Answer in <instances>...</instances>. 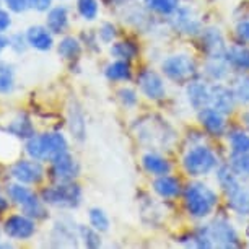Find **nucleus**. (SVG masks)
<instances>
[{
    "instance_id": "obj_46",
    "label": "nucleus",
    "mask_w": 249,
    "mask_h": 249,
    "mask_svg": "<svg viewBox=\"0 0 249 249\" xmlns=\"http://www.w3.org/2000/svg\"><path fill=\"white\" fill-rule=\"evenodd\" d=\"M8 46H10V37L3 36L2 33H0V53H2L3 49H7Z\"/></svg>"
},
{
    "instance_id": "obj_14",
    "label": "nucleus",
    "mask_w": 249,
    "mask_h": 249,
    "mask_svg": "<svg viewBox=\"0 0 249 249\" xmlns=\"http://www.w3.org/2000/svg\"><path fill=\"white\" fill-rule=\"evenodd\" d=\"M227 116L234 114L238 106L236 96L227 82H210V105Z\"/></svg>"
},
{
    "instance_id": "obj_32",
    "label": "nucleus",
    "mask_w": 249,
    "mask_h": 249,
    "mask_svg": "<svg viewBox=\"0 0 249 249\" xmlns=\"http://www.w3.org/2000/svg\"><path fill=\"white\" fill-rule=\"evenodd\" d=\"M69 124H70V132L73 134V137L77 140H83L87 135V122L83 111L75 105L73 107H70L69 111Z\"/></svg>"
},
{
    "instance_id": "obj_16",
    "label": "nucleus",
    "mask_w": 249,
    "mask_h": 249,
    "mask_svg": "<svg viewBox=\"0 0 249 249\" xmlns=\"http://www.w3.org/2000/svg\"><path fill=\"white\" fill-rule=\"evenodd\" d=\"M12 176L21 184H39L44 179V166L37 160H18L12 164Z\"/></svg>"
},
{
    "instance_id": "obj_34",
    "label": "nucleus",
    "mask_w": 249,
    "mask_h": 249,
    "mask_svg": "<svg viewBox=\"0 0 249 249\" xmlns=\"http://www.w3.org/2000/svg\"><path fill=\"white\" fill-rule=\"evenodd\" d=\"M88 220H90V225L95 230H98L100 233H105L109 230V225H111V220L107 217V213L105 212L100 207H93L88 212Z\"/></svg>"
},
{
    "instance_id": "obj_10",
    "label": "nucleus",
    "mask_w": 249,
    "mask_h": 249,
    "mask_svg": "<svg viewBox=\"0 0 249 249\" xmlns=\"http://www.w3.org/2000/svg\"><path fill=\"white\" fill-rule=\"evenodd\" d=\"M8 196L17 205L21 207L23 213L31 217L33 220L46 218V215H48L43 199H39L30 187H25L21 184H12L8 187Z\"/></svg>"
},
{
    "instance_id": "obj_5",
    "label": "nucleus",
    "mask_w": 249,
    "mask_h": 249,
    "mask_svg": "<svg viewBox=\"0 0 249 249\" xmlns=\"http://www.w3.org/2000/svg\"><path fill=\"white\" fill-rule=\"evenodd\" d=\"M25 150L33 160L51 163L59 155L69 152V142L60 132H46L28 139Z\"/></svg>"
},
{
    "instance_id": "obj_28",
    "label": "nucleus",
    "mask_w": 249,
    "mask_h": 249,
    "mask_svg": "<svg viewBox=\"0 0 249 249\" xmlns=\"http://www.w3.org/2000/svg\"><path fill=\"white\" fill-rule=\"evenodd\" d=\"M143 5L152 15L170 18L182 5V0H143Z\"/></svg>"
},
{
    "instance_id": "obj_19",
    "label": "nucleus",
    "mask_w": 249,
    "mask_h": 249,
    "mask_svg": "<svg viewBox=\"0 0 249 249\" xmlns=\"http://www.w3.org/2000/svg\"><path fill=\"white\" fill-rule=\"evenodd\" d=\"M200 73L209 82H227L231 78L233 69L227 57H207L200 67Z\"/></svg>"
},
{
    "instance_id": "obj_27",
    "label": "nucleus",
    "mask_w": 249,
    "mask_h": 249,
    "mask_svg": "<svg viewBox=\"0 0 249 249\" xmlns=\"http://www.w3.org/2000/svg\"><path fill=\"white\" fill-rule=\"evenodd\" d=\"M231 82H230V87L236 96L238 105L241 106H249V72H236L231 75Z\"/></svg>"
},
{
    "instance_id": "obj_13",
    "label": "nucleus",
    "mask_w": 249,
    "mask_h": 249,
    "mask_svg": "<svg viewBox=\"0 0 249 249\" xmlns=\"http://www.w3.org/2000/svg\"><path fill=\"white\" fill-rule=\"evenodd\" d=\"M51 179L54 182H70L80 176V163L70 152L59 155L51 161Z\"/></svg>"
},
{
    "instance_id": "obj_37",
    "label": "nucleus",
    "mask_w": 249,
    "mask_h": 249,
    "mask_svg": "<svg viewBox=\"0 0 249 249\" xmlns=\"http://www.w3.org/2000/svg\"><path fill=\"white\" fill-rule=\"evenodd\" d=\"M15 80H13V69L10 64L0 62V93L7 95L13 90L15 87Z\"/></svg>"
},
{
    "instance_id": "obj_23",
    "label": "nucleus",
    "mask_w": 249,
    "mask_h": 249,
    "mask_svg": "<svg viewBox=\"0 0 249 249\" xmlns=\"http://www.w3.org/2000/svg\"><path fill=\"white\" fill-rule=\"evenodd\" d=\"M26 39H28V44L37 51H49V49H53V46H54L53 33L49 31L48 26L35 25V26L28 28Z\"/></svg>"
},
{
    "instance_id": "obj_30",
    "label": "nucleus",
    "mask_w": 249,
    "mask_h": 249,
    "mask_svg": "<svg viewBox=\"0 0 249 249\" xmlns=\"http://www.w3.org/2000/svg\"><path fill=\"white\" fill-rule=\"evenodd\" d=\"M111 55L114 59H124V60H135L139 57V44H135L134 41H116V43H112L111 49H109Z\"/></svg>"
},
{
    "instance_id": "obj_6",
    "label": "nucleus",
    "mask_w": 249,
    "mask_h": 249,
    "mask_svg": "<svg viewBox=\"0 0 249 249\" xmlns=\"http://www.w3.org/2000/svg\"><path fill=\"white\" fill-rule=\"evenodd\" d=\"M202 228L207 234L210 248L233 249L241 246V236H239L238 228L225 215H217V217L205 220Z\"/></svg>"
},
{
    "instance_id": "obj_3",
    "label": "nucleus",
    "mask_w": 249,
    "mask_h": 249,
    "mask_svg": "<svg viewBox=\"0 0 249 249\" xmlns=\"http://www.w3.org/2000/svg\"><path fill=\"white\" fill-rule=\"evenodd\" d=\"M220 164L222 161L217 150L202 140L191 143L181 157V170L191 179H205L207 176L215 175Z\"/></svg>"
},
{
    "instance_id": "obj_2",
    "label": "nucleus",
    "mask_w": 249,
    "mask_h": 249,
    "mask_svg": "<svg viewBox=\"0 0 249 249\" xmlns=\"http://www.w3.org/2000/svg\"><path fill=\"white\" fill-rule=\"evenodd\" d=\"M215 181L225 197L228 210L234 217L249 218V186L231 170L228 163H222L215 171Z\"/></svg>"
},
{
    "instance_id": "obj_31",
    "label": "nucleus",
    "mask_w": 249,
    "mask_h": 249,
    "mask_svg": "<svg viewBox=\"0 0 249 249\" xmlns=\"http://www.w3.org/2000/svg\"><path fill=\"white\" fill-rule=\"evenodd\" d=\"M53 238L59 239V246H77V239H80L78 238V228L75 230L72 223L67 225L62 220V222L54 227Z\"/></svg>"
},
{
    "instance_id": "obj_21",
    "label": "nucleus",
    "mask_w": 249,
    "mask_h": 249,
    "mask_svg": "<svg viewBox=\"0 0 249 249\" xmlns=\"http://www.w3.org/2000/svg\"><path fill=\"white\" fill-rule=\"evenodd\" d=\"M227 57L230 67L233 69V72H249V44L236 43L228 44L227 49Z\"/></svg>"
},
{
    "instance_id": "obj_8",
    "label": "nucleus",
    "mask_w": 249,
    "mask_h": 249,
    "mask_svg": "<svg viewBox=\"0 0 249 249\" xmlns=\"http://www.w3.org/2000/svg\"><path fill=\"white\" fill-rule=\"evenodd\" d=\"M168 80L152 67H145L137 73V87L148 101H163L168 95Z\"/></svg>"
},
{
    "instance_id": "obj_17",
    "label": "nucleus",
    "mask_w": 249,
    "mask_h": 249,
    "mask_svg": "<svg viewBox=\"0 0 249 249\" xmlns=\"http://www.w3.org/2000/svg\"><path fill=\"white\" fill-rule=\"evenodd\" d=\"M184 182L179 176L168 173V175L157 176L152 181V191L157 194L161 200H176L182 196Z\"/></svg>"
},
{
    "instance_id": "obj_9",
    "label": "nucleus",
    "mask_w": 249,
    "mask_h": 249,
    "mask_svg": "<svg viewBox=\"0 0 249 249\" xmlns=\"http://www.w3.org/2000/svg\"><path fill=\"white\" fill-rule=\"evenodd\" d=\"M168 25L171 31L187 37H197L200 35L204 21L200 15L189 5H181L173 15L168 18Z\"/></svg>"
},
{
    "instance_id": "obj_39",
    "label": "nucleus",
    "mask_w": 249,
    "mask_h": 249,
    "mask_svg": "<svg viewBox=\"0 0 249 249\" xmlns=\"http://www.w3.org/2000/svg\"><path fill=\"white\" fill-rule=\"evenodd\" d=\"M116 37H117L116 25H112L109 21L101 23L100 30H98V39H100L103 44H111V43H114Z\"/></svg>"
},
{
    "instance_id": "obj_12",
    "label": "nucleus",
    "mask_w": 249,
    "mask_h": 249,
    "mask_svg": "<svg viewBox=\"0 0 249 249\" xmlns=\"http://www.w3.org/2000/svg\"><path fill=\"white\" fill-rule=\"evenodd\" d=\"M197 122H199L202 132L207 134L209 137H213V139L225 137L227 130L230 129L228 116L217 111L212 106H207L204 109L197 111Z\"/></svg>"
},
{
    "instance_id": "obj_35",
    "label": "nucleus",
    "mask_w": 249,
    "mask_h": 249,
    "mask_svg": "<svg viewBox=\"0 0 249 249\" xmlns=\"http://www.w3.org/2000/svg\"><path fill=\"white\" fill-rule=\"evenodd\" d=\"M78 15L87 21H93L100 13V0H77Z\"/></svg>"
},
{
    "instance_id": "obj_44",
    "label": "nucleus",
    "mask_w": 249,
    "mask_h": 249,
    "mask_svg": "<svg viewBox=\"0 0 249 249\" xmlns=\"http://www.w3.org/2000/svg\"><path fill=\"white\" fill-rule=\"evenodd\" d=\"M10 25H12V20H10V15H8V12L0 10V33H3L5 30H8Z\"/></svg>"
},
{
    "instance_id": "obj_25",
    "label": "nucleus",
    "mask_w": 249,
    "mask_h": 249,
    "mask_svg": "<svg viewBox=\"0 0 249 249\" xmlns=\"http://www.w3.org/2000/svg\"><path fill=\"white\" fill-rule=\"evenodd\" d=\"M228 152L233 155L249 152V130L244 127H230L225 134Z\"/></svg>"
},
{
    "instance_id": "obj_45",
    "label": "nucleus",
    "mask_w": 249,
    "mask_h": 249,
    "mask_svg": "<svg viewBox=\"0 0 249 249\" xmlns=\"http://www.w3.org/2000/svg\"><path fill=\"white\" fill-rule=\"evenodd\" d=\"M239 124H241V127L249 130V106L244 111L239 112Z\"/></svg>"
},
{
    "instance_id": "obj_15",
    "label": "nucleus",
    "mask_w": 249,
    "mask_h": 249,
    "mask_svg": "<svg viewBox=\"0 0 249 249\" xmlns=\"http://www.w3.org/2000/svg\"><path fill=\"white\" fill-rule=\"evenodd\" d=\"M187 106L196 112L210 105V82L207 78H194L184 87Z\"/></svg>"
},
{
    "instance_id": "obj_38",
    "label": "nucleus",
    "mask_w": 249,
    "mask_h": 249,
    "mask_svg": "<svg viewBox=\"0 0 249 249\" xmlns=\"http://www.w3.org/2000/svg\"><path fill=\"white\" fill-rule=\"evenodd\" d=\"M117 100L124 107L134 109L139 105V93L130 87H122L117 90Z\"/></svg>"
},
{
    "instance_id": "obj_41",
    "label": "nucleus",
    "mask_w": 249,
    "mask_h": 249,
    "mask_svg": "<svg viewBox=\"0 0 249 249\" xmlns=\"http://www.w3.org/2000/svg\"><path fill=\"white\" fill-rule=\"evenodd\" d=\"M5 3L15 13H21L30 8V0H5Z\"/></svg>"
},
{
    "instance_id": "obj_43",
    "label": "nucleus",
    "mask_w": 249,
    "mask_h": 249,
    "mask_svg": "<svg viewBox=\"0 0 249 249\" xmlns=\"http://www.w3.org/2000/svg\"><path fill=\"white\" fill-rule=\"evenodd\" d=\"M30 8L36 12H49L53 8V0H30Z\"/></svg>"
},
{
    "instance_id": "obj_11",
    "label": "nucleus",
    "mask_w": 249,
    "mask_h": 249,
    "mask_svg": "<svg viewBox=\"0 0 249 249\" xmlns=\"http://www.w3.org/2000/svg\"><path fill=\"white\" fill-rule=\"evenodd\" d=\"M202 49V54L207 57H225L228 49L227 37H225L222 28L217 25H207L202 28L200 35L197 36Z\"/></svg>"
},
{
    "instance_id": "obj_20",
    "label": "nucleus",
    "mask_w": 249,
    "mask_h": 249,
    "mask_svg": "<svg viewBox=\"0 0 249 249\" xmlns=\"http://www.w3.org/2000/svg\"><path fill=\"white\" fill-rule=\"evenodd\" d=\"M140 164H142L143 171L152 178L173 173V163L170 161V158L164 157L161 153H158V152H155V150L145 152L142 155V158H140Z\"/></svg>"
},
{
    "instance_id": "obj_26",
    "label": "nucleus",
    "mask_w": 249,
    "mask_h": 249,
    "mask_svg": "<svg viewBox=\"0 0 249 249\" xmlns=\"http://www.w3.org/2000/svg\"><path fill=\"white\" fill-rule=\"evenodd\" d=\"M5 132H8L13 137H18V139H31L33 135H36L35 132V125H33L31 119L28 117L25 112H20L17 114L13 119L10 121V124L5 127Z\"/></svg>"
},
{
    "instance_id": "obj_29",
    "label": "nucleus",
    "mask_w": 249,
    "mask_h": 249,
    "mask_svg": "<svg viewBox=\"0 0 249 249\" xmlns=\"http://www.w3.org/2000/svg\"><path fill=\"white\" fill-rule=\"evenodd\" d=\"M57 53L62 59L75 62V60L80 59V55L83 53L82 41L75 36H64L57 44Z\"/></svg>"
},
{
    "instance_id": "obj_49",
    "label": "nucleus",
    "mask_w": 249,
    "mask_h": 249,
    "mask_svg": "<svg viewBox=\"0 0 249 249\" xmlns=\"http://www.w3.org/2000/svg\"><path fill=\"white\" fill-rule=\"evenodd\" d=\"M248 246H249V231H248Z\"/></svg>"
},
{
    "instance_id": "obj_1",
    "label": "nucleus",
    "mask_w": 249,
    "mask_h": 249,
    "mask_svg": "<svg viewBox=\"0 0 249 249\" xmlns=\"http://www.w3.org/2000/svg\"><path fill=\"white\" fill-rule=\"evenodd\" d=\"M182 209L191 220L205 222L217 212L222 196L212 184L204 179H191L184 184L181 196Z\"/></svg>"
},
{
    "instance_id": "obj_22",
    "label": "nucleus",
    "mask_w": 249,
    "mask_h": 249,
    "mask_svg": "<svg viewBox=\"0 0 249 249\" xmlns=\"http://www.w3.org/2000/svg\"><path fill=\"white\" fill-rule=\"evenodd\" d=\"M70 25V15H69V7L57 5L53 7L48 12V18H46V26L49 28V31L53 35H64L69 30Z\"/></svg>"
},
{
    "instance_id": "obj_18",
    "label": "nucleus",
    "mask_w": 249,
    "mask_h": 249,
    "mask_svg": "<svg viewBox=\"0 0 249 249\" xmlns=\"http://www.w3.org/2000/svg\"><path fill=\"white\" fill-rule=\"evenodd\" d=\"M3 231L8 238L20 239V241H26L33 234L36 233V225L35 220L28 215H12L5 220L3 223Z\"/></svg>"
},
{
    "instance_id": "obj_48",
    "label": "nucleus",
    "mask_w": 249,
    "mask_h": 249,
    "mask_svg": "<svg viewBox=\"0 0 249 249\" xmlns=\"http://www.w3.org/2000/svg\"><path fill=\"white\" fill-rule=\"evenodd\" d=\"M116 3H122V2H127V0H114Z\"/></svg>"
},
{
    "instance_id": "obj_24",
    "label": "nucleus",
    "mask_w": 249,
    "mask_h": 249,
    "mask_svg": "<svg viewBox=\"0 0 249 249\" xmlns=\"http://www.w3.org/2000/svg\"><path fill=\"white\" fill-rule=\"evenodd\" d=\"M105 75L109 82H130L134 77L132 62L124 59H114L112 62L106 65Z\"/></svg>"
},
{
    "instance_id": "obj_36",
    "label": "nucleus",
    "mask_w": 249,
    "mask_h": 249,
    "mask_svg": "<svg viewBox=\"0 0 249 249\" xmlns=\"http://www.w3.org/2000/svg\"><path fill=\"white\" fill-rule=\"evenodd\" d=\"M78 238L82 239L83 246L87 248H100L101 246V236L100 231L95 230L90 225V227H85V225H78Z\"/></svg>"
},
{
    "instance_id": "obj_47",
    "label": "nucleus",
    "mask_w": 249,
    "mask_h": 249,
    "mask_svg": "<svg viewBox=\"0 0 249 249\" xmlns=\"http://www.w3.org/2000/svg\"><path fill=\"white\" fill-rule=\"evenodd\" d=\"M7 209H8V200L5 199V197L0 196V215L5 213V212H7Z\"/></svg>"
},
{
    "instance_id": "obj_33",
    "label": "nucleus",
    "mask_w": 249,
    "mask_h": 249,
    "mask_svg": "<svg viewBox=\"0 0 249 249\" xmlns=\"http://www.w3.org/2000/svg\"><path fill=\"white\" fill-rule=\"evenodd\" d=\"M231 170L236 173L243 179H249V152L246 153H228V161H227Z\"/></svg>"
},
{
    "instance_id": "obj_42",
    "label": "nucleus",
    "mask_w": 249,
    "mask_h": 249,
    "mask_svg": "<svg viewBox=\"0 0 249 249\" xmlns=\"http://www.w3.org/2000/svg\"><path fill=\"white\" fill-rule=\"evenodd\" d=\"M28 46V39L26 36H21V35H15L10 37V48H13L17 53H25Z\"/></svg>"
},
{
    "instance_id": "obj_40",
    "label": "nucleus",
    "mask_w": 249,
    "mask_h": 249,
    "mask_svg": "<svg viewBox=\"0 0 249 249\" xmlns=\"http://www.w3.org/2000/svg\"><path fill=\"white\" fill-rule=\"evenodd\" d=\"M233 35L236 43L249 44V18H241L233 28Z\"/></svg>"
},
{
    "instance_id": "obj_7",
    "label": "nucleus",
    "mask_w": 249,
    "mask_h": 249,
    "mask_svg": "<svg viewBox=\"0 0 249 249\" xmlns=\"http://www.w3.org/2000/svg\"><path fill=\"white\" fill-rule=\"evenodd\" d=\"M82 187L75 181L55 182L54 186L44 187L41 191V199L44 204L57 207V209H77L82 204Z\"/></svg>"
},
{
    "instance_id": "obj_4",
    "label": "nucleus",
    "mask_w": 249,
    "mask_h": 249,
    "mask_svg": "<svg viewBox=\"0 0 249 249\" xmlns=\"http://www.w3.org/2000/svg\"><path fill=\"white\" fill-rule=\"evenodd\" d=\"M160 72L164 78L176 85H186L200 75V65L196 55L187 51H178L164 55L160 62Z\"/></svg>"
}]
</instances>
